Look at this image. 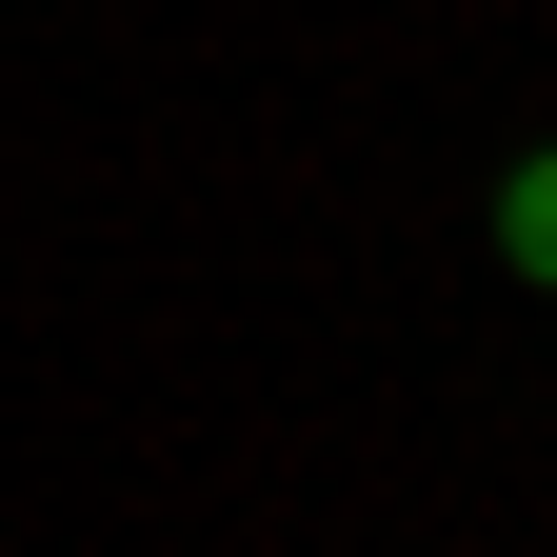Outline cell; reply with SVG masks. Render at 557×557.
I'll return each mask as SVG.
<instances>
[{"label": "cell", "mask_w": 557, "mask_h": 557, "mask_svg": "<svg viewBox=\"0 0 557 557\" xmlns=\"http://www.w3.org/2000/svg\"><path fill=\"white\" fill-rule=\"evenodd\" d=\"M498 259L557 299V139H518V160H498Z\"/></svg>", "instance_id": "1"}]
</instances>
